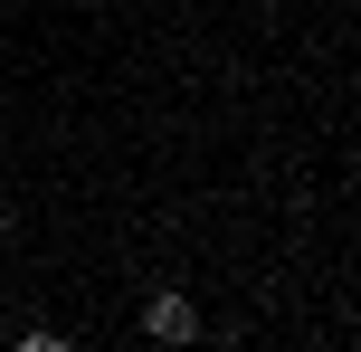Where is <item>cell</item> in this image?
<instances>
[{
	"mask_svg": "<svg viewBox=\"0 0 361 352\" xmlns=\"http://www.w3.org/2000/svg\"><path fill=\"white\" fill-rule=\"evenodd\" d=\"M143 334H162V343H190V334H200V315H190V296H171V286H162V296L143 305Z\"/></svg>",
	"mask_w": 361,
	"mask_h": 352,
	"instance_id": "1",
	"label": "cell"
}]
</instances>
